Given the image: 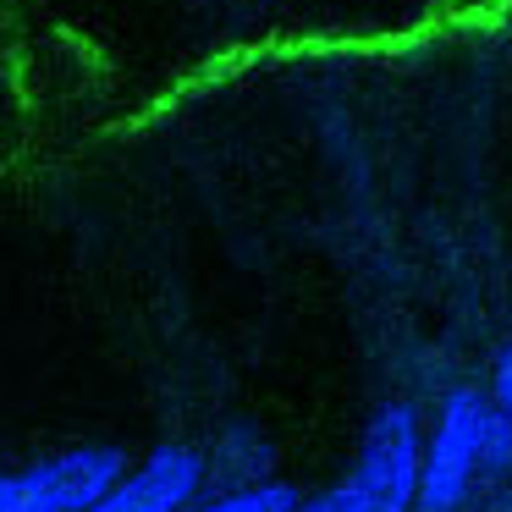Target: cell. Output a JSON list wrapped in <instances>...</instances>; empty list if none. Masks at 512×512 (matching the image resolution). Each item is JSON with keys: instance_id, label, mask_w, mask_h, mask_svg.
I'll return each instance as SVG.
<instances>
[{"instance_id": "6da1fadb", "label": "cell", "mask_w": 512, "mask_h": 512, "mask_svg": "<svg viewBox=\"0 0 512 512\" xmlns=\"http://www.w3.org/2000/svg\"><path fill=\"white\" fill-rule=\"evenodd\" d=\"M419 413L391 402L369 419L347 485L331 490L336 512H408L419 496Z\"/></svg>"}, {"instance_id": "7a4b0ae2", "label": "cell", "mask_w": 512, "mask_h": 512, "mask_svg": "<svg viewBox=\"0 0 512 512\" xmlns=\"http://www.w3.org/2000/svg\"><path fill=\"white\" fill-rule=\"evenodd\" d=\"M122 479L116 446H78L34 468L0 474V512H89Z\"/></svg>"}, {"instance_id": "3957f363", "label": "cell", "mask_w": 512, "mask_h": 512, "mask_svg": "<svg viewBox=\"0 0 512 512\" xmlns=\"http://www.w3.org/2000/svg\"><path fill=\"white\" fill-rule=\"evenodd\" d=\"M485 402L474 391H452L435 419L430 446L419 452V496L413 507L419 512H452L457 501L468 496V479L479 468V430H485Z\"/></svg>"}, {"instance_id": "277c9868", "label": "cell", "mask_w": 512, "mask_h": 512, "mask_svg": "<svg viewBox=\"0 0 512 512\" xmlns=\"http://www.w3.org/2000/svg\"><path fill=\"white\" fill-rule=\"evenodd\" d=\"M199 485H204V457L193 446H155L89 512H182L199 496Z\"/></svg>"}, {"instance_id": "5b68a950", "label": "cell", "mask_w": 512, "mask_h": 512, "mask_svg": "<svg viewBox=\"0 0 512 512\" xmlns=\"http://www.w3.org/2000/svg\"><path fill=\"white\" fill-rule=\"evenodd\" d=\"M298 490L270 479V485H248L237 496H221V501H204V507H182V512H298Z\"/></svg>"}, {"instance_id": "8992f818", "label": "cell", "mask_w": 512, "mask_h": 512, "mask_svg": "<svg viewBox=\"0 0 512 512\" xmlns=\"http://www.w3.org/2000/svg\"><path fill=\"white\" fill-rule=\"evenodd\" d=\"M479 468L485 474H507L512 468V419H501L496 408L485 413V430H479Z\"/></svg>"}, {"instance_id": "52a82bcc", "label": "cell", "mask_w": 512, "mask_h": 512, "mask_svg": "<svg viewBox=\"0 0 512 512\" xmlns=\"http://www.w3.org/2000/svg\"><path fill=\"white\" fill-rule=\"evenodd\" d=\"M490 391H496V413L512 419V342L501 347V358H496V380H490Z\"/></svg>"}, {"instance_id": "ba28073f", "label": "cell", "mask_w": 512, "mask_h": 512, "mask_svg": "<svg viewBox=\"0 0 512 512\" xmlns=\"http://www.w3.org/2000/svg\"><path fill=\"white\" fill-rule=\"evenodd\" d=\"M298 512H336L331 496H314V501H298Z\"/></svg>"}]
</instances>
